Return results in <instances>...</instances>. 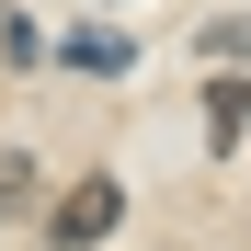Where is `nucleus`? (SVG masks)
<instances>
[{
  "mask_svg": "<svg viewBox=\"0 0 251 251\" xmlns=\"http://www.w3.org/2000/svg\"><path fill=\"white\" fill-rule=\"evenodd\" d=\"M114 217H126V183H114V172H80V183L46 205V240H57V251H92Z\"/></svg>",
  "mask_w": 251,
  "mask_h": 251,
  "instance_id": "1",
  "label": "nucleus"
},
{
  "mask_svg": "<svg viewBox=\"0 0 251 251\" xmlns=\"http://www.w3.org/2000/svg\"><path fill=\"white\" fill-rule=\"evenodd\" d=\"M46 194V172H34V149H0V228L23 217V205Z\"/></svg>",
  "mask_w": 251,
  "mask_h": 251,
  "instance_id": "2",
  "label": "nucleus"
},
{
  "mask_svg": "<svg viewBox=\"0 0 251 251\" xmlns=\"http://www.w3.org/2000/svg\"><path fill=\"white\" fill-rule=\"evenodd\" d=\"M205 103H217V149L251 137V80H205Z\"/></svg>",
  "mask_w": 251,
  "mask_h": 251,
  "instance_id": "3",
  "label": "nucleus"
},
{
  "mask_svg": "<svg viewBox=\"0 0 251 251\" xmlns=\"http://www.w3.org/2000/svg\"><path fill=\"white\" fill-rule=\"evenodd\" d=\"M103 12H114V0H103Z\"/></svg>",
  "mask_w": 251,
  "mask_h": 251,
  "instance_id": "4",
  "label": "nucleus"
}]
</instances>
